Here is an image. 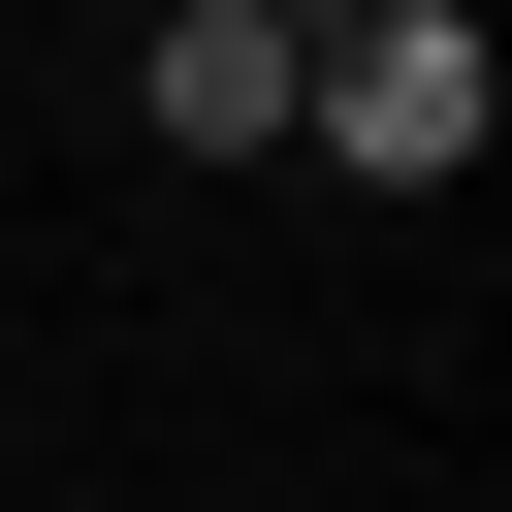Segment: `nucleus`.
Returning a JSON list of instances; mask_svg holds the SVG:
<instances>
[{
    "label": "nucleus",
    "instance_id": "obj_2",
    "mask_svg": "<svg viewBox=\"0 0 512 512\" xmlns=\"http://www.w3.org/2000/svg\"><path fill=\"white\" fill-rule=\"evenodd\" d=\"M288 64H320V32H256V0H192V32H160V160H288Z\"/></svg>",
    "mask_w": 512,
    "mask_h": 512
},
{
    "label": "nucleus",
    "instance_id": "obj_3",
    "mask_svg": "<svg viewBox=\"0 0 512 512\" xmlns=\"http://www.w3.org/2000/svg\"><path fill=\"white\" fill-rule=\"evenodd\" d=\"M256 32H352V0H256Z\"/></svg>",
    "mask_w": 512,
    "mask_h": 512
},
{
    "label": "nucleus",
    "instance_id": "obj_1",
    "mask_svg": "<svg viewBox=\"0 0 512 512\" xmlns=\"http://www.w3.org/2000/svg\"><path fill=\"white\" fill-rule=\"evenodd\" d=\"M480 96H512V64H480V32H448V0H352V32H320V64H288V128H320V160H352V192H448V160H480Z\"/></svg>",
    "mask_w": 512,
    "mask_h": 512
}]
</instances>
